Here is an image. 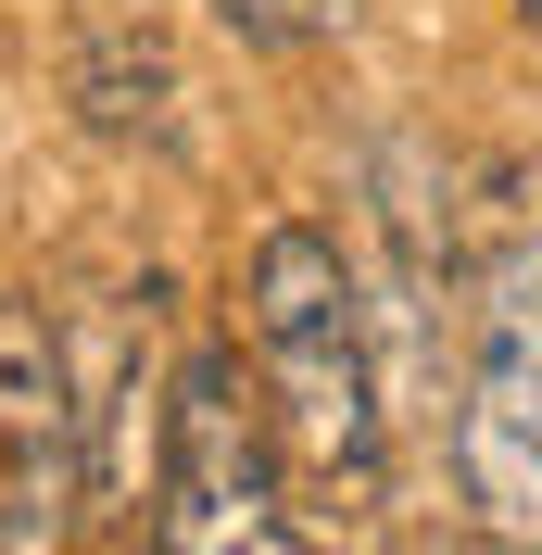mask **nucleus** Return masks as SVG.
<instances>
[{
    "label": "nucleus",
    "mask_w": 542,
    "mask_h": 555,
    "mask_svg": "<svg viewBox=\"0 0 542 555\" xmlns=\"http://www.w3.org/2000/svg\"><path fill=\"white\" fill-rule=\"evenodd\" d=\"M240 328H253V379H266L278 429L315 480L378 492L391 467V404H378V304L366 266L340 253V228L278 215L253 266H240Z\"/></svg>",
    "instance_id": "obj_1"
},
{
    "label": "nucleus",
    "mask_w": 542,
    "mask_h": 555,
    "mask_svg": "<svg viewBox=\"0 0 542 555\" xmlns=\"http://www.w3.org/2000/svg\"><path fill=\"white\" fill-rule=\"evenodd\" d=\"M454 480L492 543L542 555V190H505L479 228L467 379H454Z\"/></svg>",
    "instance_id": "obj_2"
},
{
    "label": "nucleus",
    "mask_w": 542,
    "mask_h": 555,
    "mask_svg": "<svg viewBox=\"0 0 542 555\" xmlns=\"http://www.w3.org/2000/svg\"><path fill=\"white\" fill-rule=\"evenodd\" d=\"M215 26L253 38V51H328V38L366 26V0H215Z\"/></svg>",
    "instance_id": "obj_6"
},
{
    "label": "nucleus",
    "mask_w": 542,
    "mask_h": 555,
    "mask_svg": "<svg viewBox=\"0 0 542 555\" xmlns=\"http://www.w3.org/2000/svg\"><path fill=\"white\" fill-rule=\"evenodd\" d=\"M76 492H89L76 353L26 291H0V543H51Z\"/></svg>",
    "instance_id": "obj_4"
},
{
    "label": "nucleus",
    "mask_w": 542,
    "mask_h": 555,
    "mask_svg": "<svg viewBox=\"0 0 542 555\" xmlns=\"http://www.w3.org/2000/svg\"><path fill=\"white\" fill-rule=\"evenodd\" d=\"M152 543L177 555H278L304 543L291 518V429L240 341H190L165 379V442H152Z\"/></svg>",
    "instance_id": "obj_3"
},
{
    "label": "nucleus",
    "mask_w": 542,
    "mask_h": 555,
    "mask_svg": "<svg viewBox=\"0 0 542 555\" xmlns=\"http://www.w3.org/2000/svg\"><path fill=\"white\" fill-rule=\"evenodd\" d=\"M64 114L89 139H114V152H152V165L190 152V76H177L165 38H139V26H89L64 51Z\"/></svg>",
    "instance_id": "obj_5"
},
{
    "label": "nucleus",
    "mask_w": 542,
    "mask_h": 555,
    "mask_svg": "<svg viewBox=\"0 0 542 555\" xmlns=\"http://www.w3.org/2000/svg\"><path fill=\"white\" fill-rule=\"evenodd\" d=\"M517 26H530V38H542V0H517Z\"/></svg>",
    "instance_id": "obj_7"
}]
</instances>
